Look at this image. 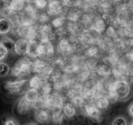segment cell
<instances>
[{"instance_id":"obj_1","label":"cell","mask_w":133,"mask_h":125,"mask_svg":"<svg viewBox=\"0 0 133 125\" xmlns=\"http://www.w3.org/2000/svg\"><path fill=\"white\" fill-rule=\"evenodd\" d=\"M31 69V64L27 59L18 60L11 69V73L16 77H22L28 74Z\"/></svg>"},{"instance_id":"obj_2","label":"cell","mask_w":133,"mask_h":125,"mask_svg":"<svg viewBox=\"0 0 133 125\" xmlns=\"http://www.w3.org/2000/svg\"><path fill=\"white\" fill-rule=\"evenodd\" d=\"M130 85L125 80H119L116 82L114 86V92L118 98L124 99L130 93Z\"/></svg>"},{"instance_id":"obj_3","label":"cell","mask_w":133,"mask_h":125,"mask_svg":"<svg viewBox=\"0 0 133 125\" xmlns=\"http://www.w3.org/2000/svg\"><path fill=\"white\" fill-rule=\"evenodd\" d=\"M46 108L53 109H61L63 108V100L60 95L54 94L45 98Z\"/></svg>"},{"instance_id":"obj_4","label":"cell","mask_w":133,"mask_h":125,"mask_svg":"<svg viewBox=\"0 0 133 125\" xmlns=\"http://www.w3.org/2000/svg\"><path fill=\"white\" fill-rule=\"evenodd\" d=\"M31 41L27 39H19L15 42V52L19 55L28 54Z\"/></svg>"},{"instance_id":"obj_5","label":"cell","mask_w":133,"mask_h":125,"mask_svg":"<svg viewBox=\"0 0 133 125\" xmlns=\"http://www.w3.org/2000/svg\"><path fill=\"white\" fill-rule=\"evenodd\" d=\"M27 82V79H19L14 82H6L5 84V88L10 93L18 92Z\"/></svg>"},{"instance_id":"obj_6","label":"cell","mask_w":133,"mask_h":125,"mask_svg":"<svg viewBox=\"0 0 133 125\" xmlns=\"http://www.w3.org/2000/svg\"><path fill=\"white\" fill-rule=\"evenodd\" d=\"M53 52V48L52 44L49 42H42L37 47L38 55H48Z\"/></svg>"},{"instance_id":"obj_7","label":"cell","mask_w":133,"mask_h":125,"mask_svg":"<svg viewBox=\"0 0 133 125\" xmlns=\"http://www.w3.org/2000/svg\"><path fill=\"white\" fill-rule=\"evenodd\" d=\"M12 22L10 19L5 17L0 18V35H6L11 30Z\"/></svg>"},{"instance_id":"obj_8","label":"cell","mask_w":133,"mask_h":125,"mask_svg":"<svg viewBox=\"0 0 133 125\" xmlns=\"http://www.w3.org/2000/svg\"><path fill=\"white\" fill-rule=\"evenodd\" d=\"M85 111L87 115L92 118H98L101 115L100 109L96 104H89L85 105Z\"/></svg>"},{"instance_id":"obj_9","label":"cell","mask_w":133,"mask_h":125,"mask_svg":"<svg viewBox=\"0 0 133 125\" xmlns=\"http://www.w3.org/2000/svg\"><path fill=\"white\" fill-rule=\"evenodd\" d=\"M32 107V104L27 101L24 97L21 98L18 102V105H17V109L18 113L20 114H24L27 113L28 111L30 110Z\"/></svg>"},{"instance_id":"obj_10","label":"cell","mask_w":133,"mask_h":125,"mask_svg":"<svg viewBox=\"0 0 133 125\" xmlns=\"http://www.w3.org/2000/svg\"><path fill=\"white\" fill-rule=\"evenodd\" d=\"M0 44L3 46L9 52H15V42L10 38L4 36L1 39Z\"/></svg>"},{"instance_id":"obj_11","label":"cell","mask_w":133,"mask_h":125,"mask_svg":"<svg viewBox=\"0 0 133 125\" xmlns=\"http://www.w3.org/2000/svg\"><path fill=\"white\" fill-rule=\"evenodd\" d=\"M23 97L31 104H33L39 98L38 94L36 89L32 88L27 90Z\"/></svg>"},{"instance_id":"obj_12","label":"cell","mask_w":133,"mask_h":125,"mask_svg":"<svg viewBox=\"0 0 133 125\" xmlns=\"http://www.w3.org/2000/svg\"><path fill=\"white\" fill-rule=\"evenodd\" d=\"M36 118L38 122H41V123H45L49 121L50 118V115L48 111L42 109L40 110H38L36 114Z\"/></svg>"},{"instance_id":"obj_13","label":"cell","mask_w":133,"mask_h":125,"mask_svg":"<svg viewBox=\"0 0 133 125\" xmlns=\"http://www.w3.org/2000/svg\"><path fill=\"white\" fill-rule=\"evenodd\" d=\"M62 111L64 115H66L68 118H71L76 113V109L74 104H66L64 105L62 108Z\"/></svg>"},{"instance_id":"obj_14","label":"cell","mask_w":133,"mask_h":125,"mask_svg":"<svg viewBox=\"0 0 133 125\" xmlns=\"http://www.w3.org/2000/svg\"><path fill=\"white\" fill-rule=\"evenodd\" d=\"M64 113L61 109H55L51 115L52 121L56 124H61L63 121Z\"/></svg>"},{"instance_id":"obj_15","label":"cell","mask_w":133,"mask_h":125,"mask_svg":"<svg viewBox=\"0 0 133 125\" xmlns=\"http://www.w3.org/2000/svg\"><path fill=\"white\" fill-rule=\"evenodd\" d=\"M25 0H11L9 6L14 11L22 10L24 6Z\"/></svg>"},{"instance_id":"obj_16","label":"cell","mask_w":133,"mask_h":125,"mask_svg":"<svg viewBox=\"0 0 133 125\" xmlns=\"http://www.w3.org/2000/svg\"><path fill=\"white\" fill-rule=\"evenodd\" d=\"M109 101L107 98L99 97L96 100V105L100 109H105L109 106Z\"/></svg>"},{"instance_id":"obj_17","label":"cell","mask_w":133,"mask_h":125,"mask_svg":"<svg viewBox=\"0 0 133 125\" xmlns=\"http://www.w3.org/2000/svg\"><path fill=\"white\" fill-rule=\"evenodd\" d=\"M18 33L23 38L28 39V35L31 33V29L29 28L28 26L26 25L19 26L18 28Z\"/></svg>"},{"instance_id":"obj_18","label":"cell","mask_w":133,"mask_h":125,"mask_svg":"<svg viewBox=\"0 0 133 125\" xmlns=\"http://www.w3.org/2000/svg\"><path fill=\"white\" fill-rule=\"evenodd\" d=\"M10 71V67L5 63L0 61V78H4L8 75Z\"/></svg>"},{"instance_id":"obj_19","label":"cell","mask_w":133,"mask_h":125,"mask_svg":"<svg viewBox=\"0 0 133 125\" xmlns=\"http://www.w3.org/2000/svg\"><path fill=\"white\" fill-rule=\"evenodd\" d=\"M40 85H41V80L38 77L35 76L30 80V86L31 87V88L36 89Z\"/></svg>"},{"instance_id":"obj_20","label":"cell","mask_w":133,"mask_h":125,"mask_svg":"<svg viewBox=\"0 0 133 125\" xmlns=\"http://www.w3.org/2000/svg\"><path fill=\"white\" fill-rule=\"evenodd\" d=\"M112 125H127V120L123 117H118L114 118Z\"/></svg>"},{"instance_id":"obj_21","label":"cell","mask_w":133,"mask_h":125,"mask_svg":"<svg viewBox=\"0 0 133 125\" xmlns=\"http://www.w3.org/2000/svg\"><path fill=\"white\" fill-rule=\"evenodd\" d=\"M8 53H9V52L6 50V48L0 44V61H2L4 59L6 58Z\"/></svg>"},{"instance_id":"obj_22","label":"cell","mask_w":133,"mask_h":125,"mask_svg":"<svg viewBox=\"0 0 133 125\" xmlns=\"http://www.w3.org/2000/svg\"><path fill=\"white\" fill-rule=\"evenodd\" d=\"M60 5L57 3H53L50 4V10L53 14H57L60 11Z\"/></svg>"},{"instance_id":"obj_23","label":"cell","mask_w":133,"mask_h":125,"mask_svg":"<svg viewBox=\"0 0 133 125\" xmlns=\"http://www.w3.org/2000/svg\"><path fill=\"white\" fill-rule=\"evenodd\" d=\"M73 104L74 105L77 107L82 106L84 104V100L81 97H75L73 100Z\"/></svg>"},{"instance_id":"obj_24","label":"cell","mask_w":133,"mask_h":125,"mask_svg":"<svg viewBox=\"0 0 133 125\" xmlns=\"http://www.w3.org/2000/svg\"><path fill=\"white\" fill-rule=\"evenodd\" d=\"M4 125H18L16 121L11 117H7L4 120Z\"/></svg>"},{"instance_id":"obj_25","label":"cell","mask_w":133,"mask_h":125,"mask_svg":"<svg viewBox=\"0 0 133 125\" xmlns=\"http://www.w3.org/2000/svg\"><path fill=\"white\" fill-rule=\"evenodd\" d=\"M35 3H36V4L37 5V6L40 8H43L44 7H45L47 3L45 0H36Z\"/></svg>"},{"instance_id":"obj_26","label":"cell","mask_w":133,"mask_h":125,"mask_svg":"<svg viewBox=\"0 0 133 125\" xmlns=\"http://www.w3.org/2000/svg\"><path fill=\"white\" fill-rule=\"evenodd\" d=\"M129 113L131 115V117H133V103L130 105L129 108Z\"/></svg>"},{"instance_id":"obj_27","label":"cell","mask_w":133,"mask_h":125,"mask_svg":"<svg viewBox=\"0 0 133 125\" xmlns=\"http://www.w3.org/2000/svg\"><path fill=\"white\" fill-rule=\"evenodd\" d=\"M4 1H5V0H0V7L3 4Z\"/></svg>"},{"instance_id":"obj_28","label":"cell","mask_w":133,"mask_h":125,"mask_svg":"<svg viewBox=\"0 0 133 125\" xmlns=\"http://www.w3.org/2000/svg\"><path fill=\"white\" fill-rule=\"evenodd\" d=\"M131 60L133 61V52L131 53Z\"/></svg>"},{"instance_id":"obj_29","label":"cell","mask_w":133,"mask_h":125,"mask_svg":"<svg viewBox=\"0 0 133 125\" xmlns=\"http://www.w3.org/2000/svg\"><path fill=\"white\" fill-rule=\"evenodd\" d=\"M27 125H38V124H35V123H30V124H27Z\"/></svg>"},{"instance_id":"obj_30","label":"cell","mask_w":133,"mask_h":125,"mask_svg":"<svg viewBox=\"0 0 133 125\" xmlns=\"http://www.w3.org/2000/svg\"><path fill=\"white\" fill-rule=\"evenodd\" d=\"M131 125H133V121L132 122V123H131Z\"/></svg>"}]
</instances>
